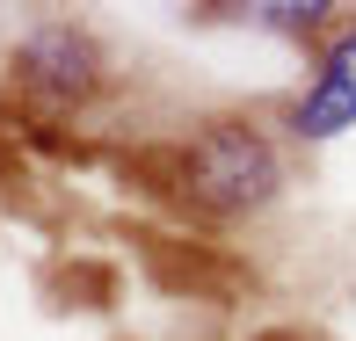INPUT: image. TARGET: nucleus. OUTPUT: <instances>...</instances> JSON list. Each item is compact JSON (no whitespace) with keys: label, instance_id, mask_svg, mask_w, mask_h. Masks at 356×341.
<instances>
[{"label":"nucleus","instance_id":"4","mask_svg":"<svg viewBox=\"0 0 356 341\" xmlns=\"http://www.w3.org/2000/svg\"><path fill=\"white\" fill-rule=\"evenodd\" d=\"M197 22H233V29H262V37H291V44H327L342 0H197Z\"/></svg>","mask_w":356,"mask_h":341},{"label":"nucleus","instance_id":"2","mask_svg":"<svg viewBox=\"0 0 356 341\" xmlns=\"http://www.w3.org/2000/svg\"><path fill=\"white\" fill-rule=\"evenodd\" d=\"M102 80H109V44L95 37L88 22H73V15H44V22H29L22 37H15L8 88L22 94L29 109H44V117L88 109L95 94H102Z\"/></svg>","mask_w":356,"mask_h":341},{"label":"nucleus","instance_id":"1","mask_svg":"<svg viewBox=\"0 0 356 341\" xmlns=\"http://www.w3.org/2000/svg\"><path fill=\"white\" fill-rule=\"evenodd\" d=\"M291 160L284 145L248 117H211L175 145V197L197 218H262L269 203H284Z\"/></svg>","mask_w":356,"mask_h":341},{"label":"nucleus","instance_id":"3","mask_svg":"<svg viewBox=\"0 0 356 341\" xmlns=\"http://www.w3.org/2000/svg\"><path fill=\"white\" fill-rule=\"evenodd\" d=\"M356 131V22H342L327 44H320V66L291 94L284 109V138L291 145H334Z\"/></svg>","mask_w":356,"mask_h":341}]
</instances>
